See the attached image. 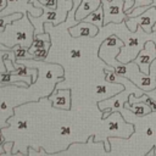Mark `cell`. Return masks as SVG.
Wrapping results in <instances>:
<instances>
[{"instance_id":"6da1fadb","label":"cell","mask_w":156,"mask_h":156,"mask_svg":"<svg viewBox=\"0 0 156 156\" xmlns=\"http://www.w3.org/2000/svg\"><path fill=\"white\" fill-rule=\"evenodd\" d=\"M104 74H105V80L107 83H122L124 85V89L122 91H118L115 96L104 99L98 102V107L102 111V119H106L110 117V115L115 111H121L124 108L126 101H128V98L130 94H135L136 96H140L144 94V90L139 88L136 84H134L129 78L123 77L117 74L113 69L110 68H104Z\"/></svg>"},{"instance_id":"7a4b0ae2","label":"cell","mask_w":156,"mask_h":156,"mask_svg":"<svg viewBox=\"0 0 156 156\" xmlns=\"http://www.w3.org/2000/svg\"><path fill=\"white\" fill-rule=\"evenodd\" d=\"M27 12H24L22 18L15 20L13 22L9 23L6 28L2 32H0V43L10 48L21 45L23 48L29 49L34 39L35 28L30 20L28 18Z\"/></svg>"},{"instance_id":"3957f363","label":"cell","mask_w":156,"mask_h":156,"mask_svg":"<svg viewBox=\"0 0 156 156\" xmlns=\"http://www.w3.org/2000/svg\"><path fill=\"white\" fill-rule=\"evenodd\" d=\"M123 46H124V41L119 37H117L116 34L108 35L101 43L98 50V56L107 66H112L117 61V56Z\"/></svg>"},{"instance_id":"277c9868","label":"cell","mask_w":156,"mask_h":156,"mask_svg":"<svg viewBox=\"0 0 156 156\" xmlns=\"http://www.w3.org/2000/svg\"><path fill=\"white\" fill-rule=\"evenodd\" d=\"M104 9V26L108 23H121L128 18L124 12V0H101Z\"/></svg>"},{"instance_id":"5b68a950","label":"cell","mask_w":156,"mask_h":156,"mask_svg":"<svg viewBox=\"0 0 156 156\" xmlns=\"http://www.w3.org/2000/svg\"><path fill=\"white\" fill-rule=\"evenodd\" d=\"M155 22H156V6L155 5H151L141 15L135 16V17H128L126 20V24L132 32H135L138 27H141L145 32L151 33L152 26Z\"/></svg>"},{"instance_id":"8992f818","label":"cell","mask_w":156,"mask_h":156,"mask_svg":"<svg viewBox=\"0 0 156 156\" xmlns=\"http://www.w3.org/2000/svg\"><path fill=\"white\" fill-rule=\"evenodd\" d=\"M155 58H156V44H155V41L149 40L145 43L144 49H141L139 51V54L136 55L134 61L136 62V65L139 66V68L143 73L149 74L150 66Z\"/></svg>"},{"instance_id":"52a82bcc","label":"cell","mask_w":156,"mask_h":156,"mask_svg":"<svg viewBox=\"0 0 156 156\" xmlns=\"http://www.w3.org/2000/svg\"><path fill=\"white\" fill-rule=\"evenodd\" d=\"M100 32V28L90 22L79 21L68 28V33L72 38H95Z\"/></svg>"},{"instance_id":"ba28073f","label":"cell","mask_w":156,"mask_h":156,"mask_svg":"<svg viewBox=\"0 0 156 156\" xmlns=\"http://www.w3.org/2000/svg\"><path fill=\"white\" fill-rule=\"evenodd\" d=\"M52 106L55 108L69 110L71 108V89H58L55 88L54 93L49 95Z\"/></svg>"},{"instance_id":"9c48e42d","label":"cell","mask_w":156,"mask_h":156,"mask_svg":"<svg viewBox=\"0 0 156 156\" xmlns=\"http://www.w3.org/2000/svg\"><path fill=\"white\" fill-rule=\"evenodd\" d=\"M99 6H101V0H82L79 6L76 10L74 20L78 22L84 20L89 13L95 11Z\"/></svg>"},{"instance_id":"30bf717a","label":"cell","mask_w":156,"mask_h":156,"mask_svg":"<svg viewBox=\"0 0 156 156\" xmlns=\"http://www.w3.org/2000/svg\"><path fill=\"white\" fill-rule=\"evenodd\" d=\"M124 108L130 111L136 117H145L146 115L152 112L151 107L149 105H146L145 102H141V101H136V102H132V104L129 101H126Z\"/></svg>"},{"instance_id":"8fae6325","label":"cell","mask_w":156,"mask_h":156,"mask_svg":"<svg viewBox=\"0 0 156 156\" xmlns=\"http://www.w3.org/2000/svg\"><path fill=\"white\" fill-rule=\"evenodd\" d=\"M82 21H85V22H90L95 26H98L100 29H102L104 27V9L102 6H99L95 11H93L91 13H89L84 20Z\"/></svg>"},{"instance_id":"7c38bea8","label":"cell","mask_w":156,"mask_h":156,"mask_svg":"<svg viewBox=\"0 0 156 156\" xmlns=\"http://www.w3.org/2000/svg\"><path fill=\"white\" fill-rule=\"evenodd\" d=\"M23 12H12L10 15H5V16H0V32H2L6 26L11 22H13L15 20H20L23 17Z\"/></svg>"},{"instance_id":"4fadbf2b","label":"cell","mask_w":156,"mask_h":156,"mask_svg":"<svg viewBox=\"0 0 156 156\" xmlns=\"http://www.w3.org/2000/svg\"><path fill=\"white\" fill-rule=\"evenodd\" d=\"M12 50H13V52H15V58H16V61H17V60H22V58H24V57L32 58V55H30V52L28 51L27 48H23V46H21V45H16V46L12 48Z\"/></svg>"},{"instance_id":"5bb4252c","label":"cell","mask_w":156,"mask_h":156,"mask_svg":"<svg viewBox=\"0 0 156 156\" xmlns=\"http://www.w3.org/2000/svg\"><path fill=\"white\" fill-rule=\"evenodd\" d=\"M48 54H49V49H39V50L34 51V52L30 54V55H32V60H35V61H43V60L46 58Z\"/></svg>"},{"instance_id":"9a60e30c","label":"cell","mask_w":156,"mask_h":156,"mask_svg":"<svg viewBox=\"0 0 156 156\" xmlns=\"http://www.w3.org/2000/svg\"><path fill=\"white\" fill-rule=\"evenodd\" d=\"M150 6H151V5H143V6H139V7L134 9V10H132V11L128 13V17H135V16H139V15H141L143 12H145Z\"/></svg>"},{"instance_id":"2e32d148","label":"cell","mask_w":156,"mask_h":156,"mask_svg":"<svg viewBox=\"0 0 156 156\" xmlns=\"http://www.w3.org/2000/svg\"><path fill=\"white\" fill-rule=\"evenodd\" d=\"M39 2L51 10H55L57 9V4H58V0H39Z\"/></svg>"},{"instance_id":"e0dca14e","label":"cell","mask_w":156,"mask_h":156,"mask_svg":"<svg viewBox=\"0 0 156 156\" xmlns=\"http://www.w3.org/2000/svg\"><path fill=\"white\" fill-rule=\"evenodd\" d=\"M80 55H82V52H80L79 49H72V50L69 51V57H71V58H79Z\"/></svg>"},{"instance_id":"ac0fdd59","label":"cell","mask_w":156,"mask_h":156,"mask_svg":"<svg viewBox=\"0 0 156 156\" xmlns=\"http://www.w3.org/2000/svg\"><path fill=\"white\" fill-rule=\"evenodd\" d=\"M96 94H99V95H106L107 94V87L106 85H98L96 87Z\"/></svg>"},{"instance_id":"d6986e66","label":"cell","mask_w":156,"mask_h":156,"mask_svg":"<svg viewBox=\"0 0 156 156\" xmlns=\"http://www.w3.org/2000/svg\"><path fill=\"white\" fill-rule=\"evenodd\" d=\"M60 134L61 135H69L71 134V127H68V126H62L61 128H60Z\"/></svg>"},{"instance_id":"ffe728a7","label":"cell","mask_w":156,"mask_h":156,"mask_svg":"<svg viewBox=\"0 0 156 156\" xmlns=\"http://www.w3.org/2000/svg\"><path fill=\"white\" fill-rule=\"evenodd\" d=\"M18 129H27L28 127V122L27 121H18Z\"/></svg>"},{"instance_id":"44dd1931","label":"cell","mask_w":156,"mask_h":156,"mask_svg":"<svg viewBox=\"0 0 156 156\" xmlns=\"http://www.w3.org/2000/svg\"><path fill=\"white\" fill-rule=\"evenodd\" d=\"M7 5H9V1L7 0H0V12L2 10H5L7 7Z\"/></svg>"},{"instance_id":"7402d4cb","label":"cell","mask_w":156,"mask_h":156,"mask_svg":"<svg viewBox=\"0 0 156 156\" xmlns=\"http://www.w3.org/2000/svg\"><path fill=\"white\" fill-rule=\"evenodd\" d=\"M0 50H4V51H10V50H12V48H10V46H7V45H5V44L0 43Z\"/></svg>"},{"instance_id":"603a6c76","label":"cell","mask_w":156,"mask_h":156,"mask_svg":"<svg viewBox=\"0 0 156 156\" xmlns=\"http://www.w3.org/2000/svg\"><path fill=\"white\" fill-rule=\"evenodd\" d=\"M145 93H146L147 95H150L152 99H155V100H156V88H155L154 90H150V91H145Z\"/></svg>"},{"instance_id":"cb8c5ba5","label":"cell","mask_w":156,"mask_h":156,"mask_svg":"<svg viewBox=\"0 0 156 156\" xmlns=\"http://www.w3.org/2000/svg\"><path fill=\"white\" fill-rule=\"evenodd\" d=\"M0 108L4 111V110H6L7 108V104L6 102H0Z\"/></svg>"},{"instance_id":"d4e9b609","label":"cell","mask_w":156,"mask_h":156,"mask_svg":"<svg viewBox=\"0 0 156 156\" xmlns=\"http://www.w3.org/2000/svg\"><path fill=\"white\" fill-rule=\"evenodd\" d=\"M4 143H5V138H4V135H2V133L0 130V145H4Z\"/></svg>"},{"instance_id":"484cf974","label":"cell","mask_w":156,"mask_h":156,"mask_svg":"<svg viewBox=\"0 0 156 156\" xmlns=\"http://www.w3.org/2000/svg\"><path fill=\"white\" fill-rule=\"evenodd\" d=\"M4 147H5L4 145H0V155H7V154H6V151L4 150Z\"/></svg>"},{"instance_id":"4316f807","label":"cell","mask_w":156,"mask_h":156,"mask_svg":"<svg viewBox=\"0 0 156 156\" xmlns=\"http://www.w3.org/2000/svg\"><path fill=\"white\" fill-rule=\"evenodd\" d=\"M152 32H156V22H155L154 26H152Z\"/></svg>"}]
</instances>
